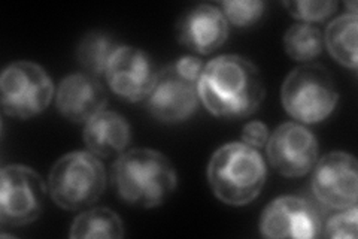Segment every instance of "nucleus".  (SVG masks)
I'll return each instance as SVG.
<instances>
[{"mask_svg": "<svg viewBox=\"0 0 358 239\" xmlns=\"http://www.w3.org/2000/svg\"><path fill=\"white\" fill-rule=\"evenodd\" d=\"M267 168L257 148L245 142H230L212 154L208 181L214 195L231 207H245L260 195Z\"/></svg>", "mask_w": 358, "mask_h": 239, "instance_id": "nucleus-3", "label": "nucleus"}, {"mask_svg": "<svg viewBox=\"0 0 358 239\" xmlns=\"http://www.w3.org/2000/svg\"><path fill=\"white\" fill-rule=\"evenodd\" d=\"M176 36L185 48L199 54H210L229 38V22L214 5H197L178 21Z\"/></svg>", "mask_w": 358, "mask_h": 239, "instance_id": "nucleus-13", "label": "nucleus"}, {"mask_svg": "<svg viewBox=\"0 0 358 239\" xmlns=\"http://www.w3.org/2000/svg\"><path fill=\"white\" fill-rule=\"evenodd\" d=\"M105 186V166L90 151L64 154L54 163L48 178L51 199L67 211L92 207L103 195Z\"/></svg>", "mask_w": 358, "mask_h": 239, "instance_id": "nucleus-4", "label": "nucleus"}, {"mask_svg": "<svg viewBox=\"0 0 358 239\" xmlns=\"http://www.w3.org/2000/svg\"><path fill=\"white\" fill-rule=\"evenodd\" d=\"M69 236L72 239H120L124 236V224L112 210L93 208L78 215Z\"/></svg>", "mask_w": 358, "mask_h": 239, "instance_id": "nucleus-16", "label": "nucleus"}, {"mask_svg": "<svg viewBox=\"0 0 358 239\" xmlns=\"http://www.w3.org/2000/svg\"><path fill=\"white\" fill-rule=\"evenodd\" d=\"M173 66V69L176 71V74L179 76H182L184 79L189 83L197 84L201 72H203V62H201L199 57H193V55H184L181 59H178Z\"/></svg>", "mask_w": 358, "mask_h": 239, "instance_id": "nucleus-23", "label": "nucleus"}, {"mask_svg": "<svg viewBox=\"0 0 358 239\" xmlns=\"http://www.w3.org/2000/svg\"><path fill=\"white\" fill-rule=\"evenodd\" d=\"M324 36L318 27L299 22L291 26L284 35L285 53L296 62H309L322 53Z\"/></svg>", "mask_w": 358, "mask_h": 239, "instance_id": "nucleus-19", "label": "nucleus"}, {"mask_svg": "<svg viewBox=\"0 0 358 239\" xmlns=\"http://www.w3.org/2000/svg\"><path fill=\"white\" fill-rule=\"evenodd\" d=\"M284 6L294 18L300 20L301 22H308V25L313 21L326 20L338 9L336 2H310V0L285 2Z\"/></svg>", "mask_w": 358, "mask_h": 239, "instance_id": "nucleus-22", "label": "nucleus"}, {"mask_svg": "<svg viewBox=\"0 0 358 239\" xmlns=\"http://www.w3.org/2000/svg\"><path fill=\"white\" fill-rule=\"evenodd\" d=\"M266 9L264 2L259 0H227L221 4V13L227 22L236 27H246L259 21Z\"/></svg>", "mask_w": 358, "mask_h": 239, "instance_id": "nucleus-20", "label": "nucleus"}, {"mask_svg": "<svg viewBox=\"0 0 358 239\" xmlns=\"http://www.w3.org/2000/svg\"><path fill=\"white\" fill-rule=\"evenodd\" d=\"M322 226L321 212L312 202L299 196H281L262 212L260 233L271 239H313L322 236Z\"/></svg>", "mask_w": 358, "mask_h": 239, "instance_id": "nucleus-10", "label": "nucleus"}, {"mask_svg": "<svg viewBox=\"0 0 358 239\" xmlns=\"http://www.w3.org/2000/svg\"><path fill=\"white\" fill-rule=\"evenodd\" d=\"M357 215L358 210L355 205L350 208L339 210L338 214H334L322 226V236L331 239H355L358 233Z\"/></svg>", "mask_w": 358, "mask_h": 239, "instance_id": "nucleus-21", "label": "nucleus"}, {"mask_svg": "<svg viewBox=\"0 0 358 239\" xmlns=\"http://www.w3.org/2000/svg\"><path fill=\"white\" fill-rule=\"evenodd\" d=\"M106 93L99 79L85 72L67 75L55 95V107L62 116L73 123H87L105 109Z\"/></svg>", "mask_w": 358, "mask_h": 239, "instance_id": "nucleus-14", "label": "nucleus"}, {"mask_svg": "<svg viewBox=\"0 0 358 239\" xmlns=\"http://www.w3.org/2000/svg\"><path fill=\"white\" fill-rule=\"evenodd\" d=\"M313 196L330 210L354 207L358 196V166L352 154L333 151L313 166Z\"/></svg>", "mask_w": 358, "mask_h": 239, "instance_id": "nucleus-8", "label": "nucleus"}, {"mask_svg": "<svg viewBox=\"0 0 358 239\" xmlns=\"http://www.w3.org/2000/svg\"><path fill=\"white\" fill-rule=\"evenodd\" d=\"M345 6L348 8V9H351V11H350V14L357 15V4H355V2H346V5H345Z\"/></svg>", "mask_w": 358, "mask_h": 239, "instance_id": "nucleus-25", "label": "nucleus"}, {"mask_svg": "<svg viewBox=\"0 0 358 239\" xmlns=\"http://www.w3.org/2000/svg\"><path fill=\"white\" fill-rule=\"evenodd\" d=\"M43 179L24 165H9L0 172V221L6 226H26L43 211Z\"/></svg>", "mask_w": 358, "mask_h": 239, "instance_id": "nucleus-7", "label": "nucleus"}, {"mask_svg": "<svg viewBox=\"0 0 358 239\" xmlns=\"http://www.w3.org/2000/svg\"><path fill=\"white\" fill-rule=\"evenodd\" d=\"M268 162L278 174L288 178L305 177L318 162V141L299 123H284L266 144Z\"/></svg>", "mask_w": 358, "mask_h": 239, "instance_id": "nucleus-9", "label": "nucleus"}, {"mask_svg": "<svg viewBox=\"0 0 358 239\" xmlns=\"http://www.w3.org/2000/svg\"><path fill=\"white\" fill-rule=\"evenodd\" d=\"M357 15L343 14L330 22L324 35V43L330 54L354 71L357 69Z\"/></svg>", "mask_w": 358, "mask_h": 239, "instance_id": "nucleus-17", "label": "nucleus"}, {"mask_svg": "<svg viewBox=\"0 0 358 239\" xmlns=\"http://www.w3.org/2000/svg\"><path fill=\"white\" fill-rule=\"evenodd\" d=\"M52 96V79L42 66L33 62L10 63L0 76V100L9 117H36L48 108Z\"/></svg>", "mask_w": 358, "mask_h": 239, "instance_id": "nucleus-6", "label": "nucleus"}, {"mask_svg": "<svg viewBox=\"0 0 358 239\" xmlns=\"http://www.w3.org/2000/svg\"><path fill=\"white\" fill-rule=\"evenodd\" d=\"M268 129L262 121H251L242 130V142L254 148H262L268 141Z\"/></svg>", "mask_w": 358, "mask_h": 239, "instance_id": "nucleus-24", "label": "nucleus"}, {"mask_svg": "<svg viewBox=\"0 0 358 239\" xmlns=\"http://www.w3.org/2000/svg\"><path fill=\"white\" fill-rule=\"evenodd\" d=\"M127 120L114 111H100L85 123L84 142L90 153L108 158L121 156L130 142Z\"/></svg>", "mask_w": 358, "mask_h": 239, "instance_id": "nucleus-15", "label": "nucleus"}, {"mask_svg": "<svg viewBox=\"0 0 358 239\" xmlns=\"http://www.w3.org/2000/svg\"><path fill=\"white\" fill-rule=\"evenodd\" d=\"M120 48L117 41L108 33L92 32L85 35L78 45V62L85 74L94 78L106 74L112 55Z\"/></svg>", "mask_w": 358, "mask_h": 239, "instance_id": "nucleus-18", "label": "nucleus"}, {"mask_svg": "<svg viewBox=\"0 0 358 239\" xmlns=\"http://www.w3.org/2000/svg\"><path fill=\"white\" fill-rule=\"evenodd\" d=\"M105 78L118 97L139 102L148 99L159 72L148 53L129 45H120L108 64Z\"/></svg>", "mask_w": 358, "mask_h": 239, "instance_id": "nucleus-11", "label": "nucleus"}, {"mask_svg": "<svg viewBox=\"0 0 358 239\" xmlns=\"http://www.w3.org/2000/svg\"><path fill=\"white\" fill-rule=\"evenodd\" d=\"M284 109L305 124L324 121L338 105V87L320 64L299 66L285 78L281 90Z\"/></svg>", "mask_w": 358, "mask_h": 239, "instance_id": "nucleus-5", "label": "nucleus"}, {"mask_svg": "<svg viewBox=\"0 0 358 239\" xmlns=\"http://www.w3.org/2000/svg\"><path fill=\"white\" fill-rule=\"evenodd\" d=\"M197 92L212 116L234 120L250 117L260 108L266 87L252 62L242 55L224 54L205 64Z\"/></svg>", "mask_w": 358, "mask_h": 239, "instance_id": "nucleus-1", "label": "nucleus"}, {"mask_svg": "<svg viewBox=\"0 0 358 239\" xmlns=\"http://www.w3.org/2000/svg\"><path fill=\"white\" fill-rule=\"evenodd\" d=\"M197 84L179 76L173 66L159 72V78L148 96L152 117L163 123H181L189 118L199 107Z\"/></svg>", "mask_w": 358, "mask_h": 239, "instance_id": "nucleus-12", "label": "nucleus"}, {"mask_svg": "<svg viewBox=\"0 0 358 239\" xmlns=\"http://www.w3.org/2000/svg\"><path fill=\"white\" fill-rule=\"evenodd\" d=\"M117 195L131 207L154 208L176 189L178 177L172 162L150 148H133L118 156L112 168Z\"/></svg>", "mask_w": 358, "mask_h": 239, "instance_id": "nucleus-2", "label": "nucleus"}]
</instances>
